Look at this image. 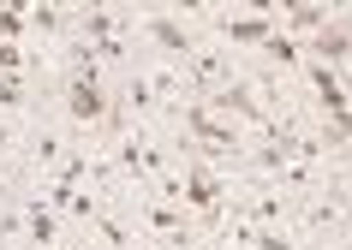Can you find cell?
<instances>
[{
    "instance_id": "obj_1",
    "label": "cell",
    "mask_w": 352,
    "mask_h": 250,
    "mask_svg": "<svg viewBox=\"0 0 352 250\" xmlns=\"http://www.w3.org/2000/svg\"><path fill=\"white\" fill-rule=\"evenodd\" d=\"M66 107H72V120H84V125L108 120V95H102L96 84H72V89H66Z\"/></svg>"
},
{
    "instance_id": "obj_2",
    "label": "cell",
    "mask_w": 352,
    "mask_h": 250,
    "mask_svg": "<svg viewBox=\"0 0 352 250\" xmlns=\"http://www.w3.org/2000/svg\"><path fill=\"white\" fill-rule=\"evenodd\" d=\"M179 191H186V203L197 214H221V179H209V173H191L186 185H179Z\"/></svg>"
},
{
    "instance_id": "obj_3",
    "label": "cell",
    "mask_w": 352,
    "mask_h": 250,
    "mask_svg": "<svg viewBox=\"0 0 352 250\" xmlns=\"http://www.w3.org/2000/svg\"><path fill=\"white\" fill-rule=\"evenodd\" d=\"M311 84H316V95H322V107H329V120H346V89L334 84V71L311 66Z\"/></svg>"
},
{
    "instance_id": "obj_4",
    "label": "cell",
    "mask_w": 352,
    "mask_h": 250,
    "mask_svg": "<svg viewBox=\"0 0 352 250\" xmlns=\"http://www.w3.org/2000/svg\"><path fill=\"white\" fill-rule=\"evenodd\" d=\"M84 36H90L96 48L120 42V12H108V6H90V12H84Z\"/></svg>"
},
{
    "instance_id": "obj_5",
    "label": "cell",
    "mask_w": 352,
    "mask_h": 250,
    "mask_svg": "<svg viewBox=\"0 0 352 250\" xmlns=\"http://www.w3.org/2000/svg\"><path fill=\"white\" fill-rule=\"evenodd\" d=\"M221 30L233 36V42H269V36H275V24H269V18H239V12H233Z\"/></svg>"
},
{
    "instance_id": "obj_6",
    "label": "cell",
    "mask_w": 352,
    "mask_h": 250,
    "mask_svg": "<svg viewBox=\"0 0 352 250\" xmlns=\"http://www.w3.org/2000/svg\"><path fill=\"white\" fill-rule=\"evenodd\" d=\"M144 30L155 36V42H162V48H173V54H191V36L179 30V24H173V18H144Z\"/></svg>"
},
{
    "instance_id": "obj_7",
    "label": "cell",
    "mask_w": 352,
    "mask_h": 250,
    "mask_svg": "<svg viewBox=\"0 0 352 250\" xmlns=\"http://www.w3.org/2000/svg\"><path fill=\"white\" fill-rule=\"evenodd\" d=\"M120 161H126L131 173H155V167H162V155H155V149H144L138 137H126V143H120Z\"/></svg>"
},
{
    "instance_id": "obj_8",
    "label": "cell",
    "mask_w": 352,
    "mask_h": 250,
    "mask_svg": "<svg viewBox=\"0 0 352 250\" xmlns=\"http://www.w3.org/2000/svg\"><path fill=\"white\" fill-rule=\"evenodd\" d=\"M316 54L322 60H346V24H322L316 30Z\"/></svg>"
},
{
    "instance_id": "obj_9",
    "label": "cell",
    "mask_w": 352,
    "mask_h": 250,
    "mask_svg": "<svg viewBox=\"0 0 352 250\" xmlns=\"http://www.w3.org/2000/svg\"><path fill=\"white\" fill-rule=\"evenodd\" d=\"M287 24L293 30H322L329 24V6H287Z\"/></svg>"
},
{
    "instance_id": "obj_10",
    "label": "cell",
    "mask_w": 352,
    "mask_h": 250,
    "mask_svg": "<svg viewBox=\"0 0 352 250\" xmlns=\"http://www.w3.org/2000/svg\"><path fill=\"white\" fill-rule=\"evenodd\" d=\"M24 227H30V238H36L42 250L54 245V214H48V209H30V214H24Z\"/></svg>"
},
{
    "instance_id": "obj_11",
    "label": "cell",
    "mask_w": 352,
    "mask_h": 250,
    "mask_svg": "<svg viewBox=\"0 0 352 250\" xmlns=\"http://www.w3.org/2000/svg\"><path fill=\"white\" fill-rule=\"evenodd\" d=\"M24 24H36V30L54 36L60 24H66V12H60V6H30V12H24Z\"/></svg>"
},
{
    "instance_id": "obj_12",
    "label": "cell",
    "mask_w": 352,
    "mask_h": 250,
    "mask_svg": "<svg viewBox=\"0 0 352 250\" xmlns=\"http://www.w3.org/2000/svg\"><path fill=\"white\" fill-rule=\"evenodd\" d=\"M263 48H269V60H275V66H298V42H287V36H269Z\"/></svg>"
},
{
    "instance_id": "obj_13",
    "label": "cell",
    "mask_w": 352,
    "mask_h": 250,
    "mask_svg": "<svg viewBox=\"0 0 352 250\" xmlns=\"http://www.w3.org/2000/svg\"><path fill=\"white\" fill-rule=\"evenodd\" d=\"M24 30V12L19 6H0V36H6V42H12V36Z\"/></svg>"
},
{
    "instance_id": "obj_14",
    "label": "cell",
    "mask_w": 352,
    "mask_h": 250,
    "mask_svg": "<svg viewBox=\"0 0 352 250\" xmlns=\"http://www.w3.org/2000/svg\"><path fill=\"white\" fill-rule=\"evenodd\" d=\"M251 250H293V238H280V232H257V245Z\"/></svg>"
},
{
    "instance_id": "obj_15",
    "label": "cell",
    "mask_w": 352,
    "mask_h": 250,
    "mask_svg": "<svg viewBox=\"0 0 352 250\" xmlns=\"http://www.w3.org/2000/svg\"><path fill=\"white\" fill-rule=\"evenodd\" d=\"M0 161H6V137H0Z\"/></svg>"
}]
</instances>
